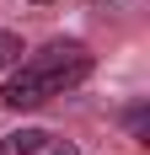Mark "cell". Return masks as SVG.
<instances>
[{"label":"cell","instance_id":"1","mask_svg":"<svg viewBox=\"0 0 150 155\" xmlns=\"http://www.w3.org/2000/svg\"><path fill=\"white\" fill-rule=\"evenodd\" d=\"M91 70H97V54L80 38H54V43L22 54L5 70V80H0V107L5 112H38L48 102L70 96L75 86H86Z\"/></svg>","mask_w":150,"mask_h":155},{"label":"cell","instance_id":"2","mask_svg":"<svg viewBox=\"0 0 150 155\" xmlns=\"http://www.w3.org/2000/svg\"><path fill=\"white\" fill-rule=\"evenodd\" d=\"M0 155H80V144L54 128H11L0 134Z\"/></svg>","mask_w":150,"mask_h":155},{"label":"cell","instance_id":"3","mask_svg":"<svg viewBox=\"0 0 150 155\" xmlns=\"http://www.w3.org/2000/svg\"><path fill=\"white\" fill-rule=\"evenodd\" d=\"M123 128H129V134H134L139 144L150 139V107H145V102H134V107L123 112Z\"/></svg>","mask_w":150,"mask_h":155},{"label":"cell","instance_id":"4","mask_svg":"<svg viewBox=\"0 0 150 155\" xmlns=\"http://www.w3.org/2000/svg\"><path fill=\"white\" fill-rule=\"evenodd\" d=\"M22 54H27V48H22V38H16L11 27H0V75H5L16 59H22Z\"/></svg>","mask_w":150,"mask_h":155},{"label":"cell","instance_id":"5","mask_svg":"<svg viewBox=\"0 0 150 155\" xmlns=\"http://www.w3.org/2000/svg\"><path fill=\"white\" fill-rule=\"evenodd\" d=\"M91 5H97V11H113V16H134V11H145V0H91Z\"/></svg>","mask_w":150,"mask_h":155},{"label":"cell","instance_id":"6","mask_svg":"<svg viewBox=\"0 0 150 155\" xmlns=\"http://www.w3.org/2000/svg\"><path fill=\"white\" fill-rule=\"evenodd\" d=\"M32 5H48V0H32Z\"/></svg>","mask_w":150,"mask_h":155}]
</instances>
